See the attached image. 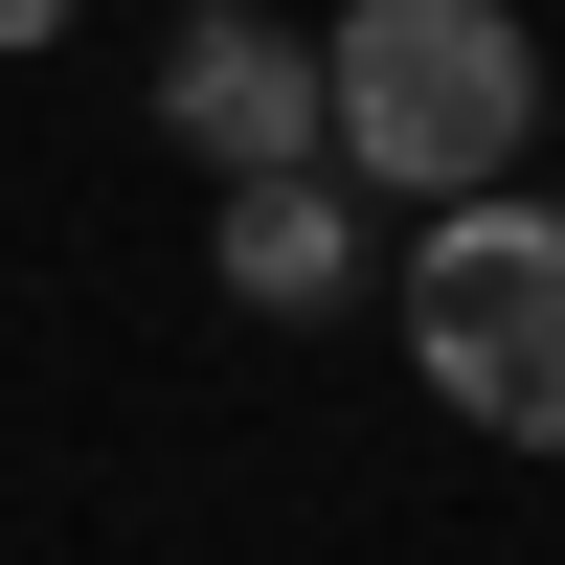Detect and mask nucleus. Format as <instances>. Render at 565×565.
Masks as SVG:
<instances>
[{
	"instance_id": "f03ea898",
	"label": "nucleus",
	"mask_w": 565,
	"mask_h": 565,
	"mask_svg": "<svg viewBox=\"0 0 565 565\" xmlns=\"http://www.w3.org/2000/svg\"><path fill=\"white\" fill-rule=\"evenodd\" d=\"M407 340H430V385L476 407L498 452H565V204H452L430 271H407Z\"/></svg>"
},
{
	"instance_id": "20e7f679",
	"label": "nucleus",
	"mask_w": 565,
	"mask_h": 565,
	"mask_svg": "<svg viewBox=\"0 0 565 565\" xmlns=\"http://www.w3.org/2000/svg\"><path fill=\"white\" fill-rule=\"evenodd\" d=\"M226 295H271V317L340 295V181H249V204H226Z\"/></svg>"
},
{
	"instance_id": "39448f33",
	"label": "nucleus",
	"mask_w": 565,
	"mask_h": 565,
	"mask_svg": "<svg viewBox=\"0 0 565 565\" xmlns=\"http://www.w3.org/2000/svg\"><path fill=\"white\" fill-rule=\"evenodd\" d=\"M45 23H68V0H0V45H45Z\"/></svg>"
},
{
	"instance_id": "7ed1b4c3",
	"label": "nucleus",
	"mask_w": 565,
	"mask_h": 565,
	"mask_svg": "<svg viewBox=\"0 0 565 565\" xmlns=\"http://www.w3.org/2000/svg\"><path fill=\"white\" fill-rule=\"evenodd\" d=\"M159 114H181V159H226V204H249V181H317V136H340V45L204 0V23L159 45Z\"/></svg>"
},
{
	"instance_id": "f257e3e1",
	"label": "nucleus",
	"mask_w": 565,
	"mask_h": 565,
	"mask_svg": "<svg viewBox=\"0 0 565 565\" xmlns=\"http://www.w3.org/2000/svg\"><path fill=\"white\" fill-rule=\"evenodd\" d=\"M543 136V45L498 23V0H362L340 23V159L407 181V204H498V159Z\"/></svg>"
}]
</instances>
